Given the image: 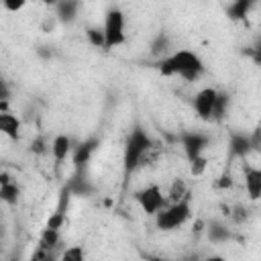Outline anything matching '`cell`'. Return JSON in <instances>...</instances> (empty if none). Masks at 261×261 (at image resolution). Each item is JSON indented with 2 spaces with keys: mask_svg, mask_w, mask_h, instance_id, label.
I'll return each mask as SVG.
<instances>
[{
  "mask_svg": "<svg viewBox=\"0 0 261 261\" xmlns=\"http://www.w3.org/2000/svg\"><path fill=\"white\" fill-rule=\"evenodd\" d=\"M155 67L159 69L161 75H179L186 82H196L202 73H204V63L200 59V55H196L194 51L188 49H179L171 55L161 57Z\"/></svg>",
  "mask_w": 261,
  "mask_h": 261,
  "instance_id": "obj_1",
  "label": "cell"
},
{
  "mask_svg": "<svg viewBox=\"0 0 261 261\" xmlns=\"http://www.w3.org/2000/svg\"><path fill=\"white\" fill-rule=\"evenodd\" d=\"M153 149V139L147 135V130L141 124H135L124 141V153H122V169L124 177H128L133 171H137L145 159V155Z\"/></svg>",
  "mask_w": 261,
  "mask_h": 261,
  "instance_id": "obj_2",
  "label": "cell"
},
{
  "mask_svg": "<svg viewBox=\"0 0 261 261\" xmlns=\"http://www.w3.org/2000/svg\"><path fill=\"white\" fill-rule=\"evenodd\" d=\"M190 216H192V206H190V198L186 196V198H181L177 202H171L165 208H161L155 214V224H157L159 230H175Z\"/></svg>",
  "mask_w": 261,
  "mask_h": 261,
  "instance_id": "obj_3",
  "label": "cell"
},
{
  "mask_svg": "<svg viewBox=\"0 0 261 261\" xmlns=\"http://www.w3.org/2000/svg\"><path fill=\"white\" fill-rule=\"evenodd\" d=\"M104 49H114L124 43V14L120 8H108L104 16Z\"/></svg>",
  "mask_w": 261,
  "mask_h": 261,
  "instance_id": "obj_4",
  "label": "cell"
},
{
  "mask_svg": "<svg viewBox=\"0 0 261 261\" xmlns=\"http://www.w3.org/2000/svg\"><path fill=\"white\" fill-rule=\"evenodd\" d=\"M135 200L139 202V206L143 208V212L149 214V216H155L161 208L167 206V198L163 196L161 188L155 186V184L153 186H147V188H143L139 192H135Z\"/></svg>",
  "mask_w": 261,
  "mask_h": 261,
  "instance_id": "obj_5",
  "label": "cell"
},
{
  "mask_svg": "<svg viewBox=\"0 0 261 261\" xmlns=\"http://www.w3.org/2000/svg\"><path fill=\"white\" fill-rule=\"evenodd\" d=\"M179 143H181V147H184L186 157L192 161V159L204 155V149L208 147L210 139H208L206 135H202V133H181V135H179Z\"/></svg>",
  "mask_w": 261,
  "mask_h": 261,
  "instance_id": "obj_6",
  "label": "cell"
},
{
  "mask_svg": "<svg viewBox=\"0 0 261 261\" xmlns=\"http://www.w3.org/2000/svg\"><path fill=\"white\" fill-rule=\"evenodd\" d=\"M214 98H216V90L214 88H202L196 96H194V110L202 120H210L212 118V106H214Z\"/></svg>",
  "mask_w": 261,
  "mask_h": 261,
  "instance_id": "obj_7",
  "label": "cell"
},
{
  "mask_svg": "<svg viewBox=\"0 0 261 261\" xmlns=\"http://www.w3.org/2000/svg\"><path fill=\"white\" fill-rule=\"evenodd\" d=\"M251 151H253V143H251L249 135H243V133H232L230 135V141H228V155L230 157L245 159Z\"/></svg>",
  "mask_w": 261,
  "mask_h": 261,
  "instance_id": "obj_8",
  "label": "cell"
},
{
  "mask_svg": "<svg viewBox=\"0 0 261 261\" xmlns=\"http://www.w3.org/2000/svg\"><path fill=\"white\" fill-rule=\"evenodd\" d=\"M20 133V120L12 112H0V135L16 141Z\"/></svg>",
  "mask_w": 261,
  "mask_h": 261,
  "instance_id": "obj_9",
  "label": "cell"
},
{
  "mask_svg": "<svg viewBox=\"0 0 261 261\" xmlns=\"http://www.w3.org/2000/svg\"><path fill=\"white\" fill-rule=\"evenodd\" d=\"M96 147H98V139H88V141L80 143V145L75 147V151H73V165H75L77 169L84 167V165L90 161V157H92V153L96 151Z\"/></svg>",
  "mask_w": 261,
  "mask_h": 261,
  "instance_id": "obj_10",
  "label": "cell"
},
{
  "mask_svg": "<svg viewBox=\"0 0 261 261\" xmlns=\"http://www.w3.org/2000/svg\"><path fill=\"white\" fill-rule=\"evenodd\" d=\"M77 8H80V4L73 2V0L57 2V4H55V16L59 18V22L69 24V22L75 20V16H77Z\"/></svg>",
  "mask_w": 261,
  "mask_h": 261,
  "instance_id": "obj_11",
  "label": "cell"
},
{
  "mask_svg": "<svg viewBox=\"0 0 261 261\" xmlns=\"http://www.w3.org/2000/svg\"><path fill=\"white\" fill-rule=\"evenodd\" d=\"M245 188L253 200L261 196V171L259 169H253V167L245 169Z\"/></svg>",
  "mask_w": 261,
  "mask_h": 261,
  "instance_id": "obj_12",
  "label": "cell"
},
{
  "mask_svg": "<svg viewBox=\"0 0 261 261\" xmlns=\"http://www.w3.org/2000/svg\"><path fill=\"white\" fill-rule=\"evenodd\" d=\"M71 149H73L71 147V139L67 135H57L53 139V143H51V153H53L55 161H63L71 153Z\"/></svg>",
  "mask_w": 261,
  "mask_h": 261,
  "instance_id": "obj_13",
  "label": "cell"
},
{
  "mask_svg": "<svg viewBox=\"0 0 261 261\" xmlns=\"http://www.w3.org/2000/svg\"><path fill=\"white\" fill-rule=\"evenodd\" d=\"M226 108H228V96L224 92H216V98H214V106H212V118L210 120H216L220 122L226 114Z\"/></svg>",
  "mask_w": 261,
  "mask_h": 261,
  "instance_id": "obj_14",
  "label": "cell"
},
{
  "mask_svg": "<svg viewBox=\"0 0 261 261\" xmlns=\"http://www.w3.org/2000/svg\"><path fill=\"white\" fill-rule=\"evenodd\" d=\"M251 6H253V2H251V0H237V2L228 4L226 12H228V16H230V18L241 20V18H245V16H247V12H249V8H251Z\"/></svg>",
  "mask_w": 261,
  "mask_h": 261,
  "instance_id": "obj_15",
  "label": "cell"
},
{
  "mask_svg": "<svg viewBox=\"0 0 261 261\" xmlns=\"http://www.w3.org/2000/svg\"><path fill=\"white\" fill-rule=\"evenodd\" d=\"M208 239L212 243H224V241L230 239V230L224 224H220V222H210V226H208Z\"/></svg>",
  "mask_w": 261,
  "mask_h": 261,
  "instance_id": "obj_16",
  "label": "cell"
},
{
  "mask_svg": "<svg viewBox=\"0 0 261 261\" xmlns=\"http://www.w3.org/2000/svg\"><path fill=\"white\" fill-rule=\"evenodd\" d=\"M18 186L8 181V184H2L0 186V200L6 202V204H16L18 202Z\"/></svg>",
  "mask_w": 261,
  "mask_h": 261,
  "instance_id": "obj_17",
  "label": "cell"
},
{
  "mask_svg": "<svg viewBox=\"0 0 261 261\" xmlns=\"http://www.w3.org/2000/svg\"><path fill=\"white\" fill-rule=\"evenodd\" d=\"M167 49H169V37H167L165 33H159V35L155 37V41L151 43V53H153V55H163V57H165Z\"/></svg>",
  "mask_w": 261,
  "mask_h": 261,
  "instance_id": "obj_18",
  "label": "cell"
},
{
  "mask_svg": "<svg viewBox=\"0 0 261 261\" xmlns=\"http://www.w3.org/2000/svg\"><path fill=\"white\" fill-rule=\"evenodd\" d=\"M59 243V230H53V228H43V232H41V247H45V249H53L55 245Z\"/></svg>",
  "mask_w": 261,
  "mask_h": 261,
  "instance_id": "obj_19",
  "label": "cell"
},
{
  "mask_svg": "<svg viewBox=\"0 0 261 261\" xmlns=\"http://www.w3.org/2000/svg\"><path fill=\"white\" fill-rule=\"evenodd\" d=\"M86 255H84V249L80 245H73V247H67L63 253H61V261H84Z\"/></svg>",
  "mask_w": 261,
  "mask_h": 261,
  "instance_id": "obj_20",
  "label": "cell"
},
{
  "mask_svg": "<svg viewBox=\"0 0 261 261\" xmlns=\"http://www.w3.org/2000/svg\"><path fill=\"white\" fill-rule=\"evenodd\" d=\"M86 37L90 39V43H92L94 47H104V33H102V29L86 27Z\"/></svg>",
  "mask_w": 261,
  "mask_h": 261,
  "instance_id": "obj_21",
  "label": "cell"
},
{
  "mask_svg": "<svg viewBox=\"0 0 261 261\" xmlns=\"http://www.w3.org/2000/svg\"><path fill=\"white\" fill-rule=\"evenodd\" d=\"M206 167H208V159H206L204 155H200V157H196V159L190 161V171H192V175H202V173L206 171Z\"/></svg>",
  "mask_w": 261,
  "mask_h": 261,
  "instance_id": "obj_22",
  "label": "cell"
},
{
  "mask_svg": "<svg viewBox=\"0 0 261 261\" xmlns=\"http://www.w3.org/2000/svg\"><path fill=\"white\" fill-rule=\"evenodd\" d=\"M169 196H171V200L173 202H177V200H181V198H186L188 194H186V186L177 179L175 184H173V188H171V192H169Z\"/></svg>",
  "mask_w": 261,
  "mask_h": 261,
  "instance_id": "obj_23",
  "label": "cell"
},
{
  "mask_svg": "<svg viewBox=\"0 0 261 261\" xmlns=\"http://www.w3.org/2000/svg\"><path fill=\"white\" fill-rule=\"evenodd\" d=\"M29 261H53V255H51L49 249H45V247L39 245V249L33 253V257H31Z\"/></svg>",
  "mask_w": 261,
  "mask_h": 261,
  "instance_id": "obj_24",
  "label": "cell"
},
{
  "mask_svg": "<svg viewBox=\"0 0 261 261\" xmlns=\"http://www.w3.org/2000/svg\"><path fill=\"white\" fill-rule=\"evenodd\" d=\"M31 151H35V153H43L45 151V141L39 137V139H35L33 143H31Z\"/></svg>",
  "mask_w": 261,
  "mask_h": 261,
  "instance_id": "obj_25",
  "label": "cell"
},
{
  "mask_svg": "<svg viewBox=\"0 0 261 261\" xmlns=\"http://www.w3.org/2000/svg\"><path fill=\"white\" fill-rule=\"evenodd\" d=\"M143 259H145V261H179V259H165V257H157V255H151V253L143 255Z\"/></svg>",
  "mask_w": 261,
  "mask_h": 261,
  "instance_id": "obj_26",
  "label": "cell"
},
{
  "mask_svg": "<svg viewBox=\"0 0 261 261\" xmlns=\"http://www.w3.org/2000/svg\"><path fill=\"white\" fill-rule=\"evenodd\" d=\"M4 6H6L8 10H20V8L24 6V2H4Z\"/></svg>",
  "mask_w": 261,
  "mask_h": 261,
  "instance_id": "obj_27",
  "label": "cell"
},
{
  "mask_svg": "<svg viewBox=\"0 0 261 261\" xmlns=\"http://www.w3.org/2000/svg\"><path fill=\"white\" fill-rule=\"evenodd\" d=\"M202 261H226L222 255H210V257H206V259H202Z\"/></svg>",
  "mask_w": 261,
  "mask_h": 261,
  "instance_id": "obj_28",
  "label": "cell"
}]
</instances>
